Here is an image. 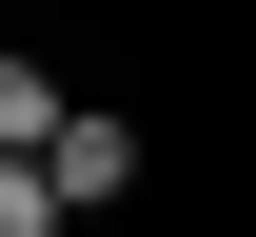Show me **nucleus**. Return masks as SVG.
Instances as JSON below:
<instances>
[{"instance_id": "obj_1", "label": "nucleus", "mask_w": 256, "mask_h": 237, "mask_svg": "<svg viewBox=\"0 0 256 237\" xmlns=\"http://www.w3.org/2000/svg\"><path fill=\"white\" fill-rule=\"evenodd\" d=\"M40 178H60V217H98V198H138V119H40Z\"/></svg>"}, {"instance_id": "obj_2", "label": "nucleus", "mask_w": 256, "mask_h": 237, "mask_svg": "<svg viewBox=\"0 0 256 237\" xmlns=\"http://www.w3.org/2000/svg\"><path fill=\"white\" fill-rule=\"evenodd\" d=\"M0 237H60V178H40V138H0Z\"/></svg>"}, {"instance_id": "obj_3", "label": "nucleus", "mask_w": 256, "mask_h": 237, "mask_svg": "<svg viewBox=\"0 0 256 237\" xmlns=\"http://www.w3.org/2000/svg\"><path fill=\"white\" fill-rule=\"evenodd\" d=\"M40 119H60V79H40L20 40H0V138H40Z\"/></svg>"}]
</instances>
